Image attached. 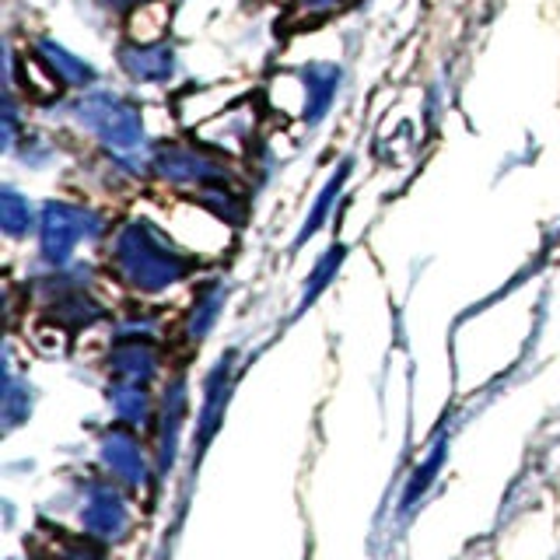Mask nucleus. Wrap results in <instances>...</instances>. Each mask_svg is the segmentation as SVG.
<instances>
[{"label": "nucleus", "mask_w": 560, "mask_h": 560, "mask_svg": "<svg viewBox=\"0 0 560 560\" xmlns=\"http://www.w3.org/2000/svg\"><path fill=\"white\" fill-rule=\"evenodd\" d=\"M109 256H113V270L127 280L133 291H144V294H158L172 284H179L192 270V262L175 249V245H168L154 228L140 221L119 228Z\"/></svg>", "instance_id": "1"}, {"label": "nucleus", "mask_w": 560, "mask_h": 560, "mask_svg": "<svg viewBox=\"0 0 560 560\" xmlns=\"http://www.w3.org/2000/svg\"><path fill=\"white\" fill-rule=\"evenodd\" d=\"M70 113L81 122L84 130H92L95 137L105 140V148L116 151H130L144 140V119L133 102L119 98L113 92H95L84 95L70 105Z\"/></svg>", "instance_id": "2"}, {"label": "nucleus", "mask_w": 560, "mask_h": 560, "mask_svg": "<svg viewBox=\"0 0 560 560\" xmlns=\"http://www.w3.org/2000/svg\"><path fill=\"white\" fill-rule=\"evenodd\" d=\"M98 232H102L98 214H92V210H84L78 203L52 200L43 210V256L52 267H60L84 238H95Z\"/></svg>", "instance_id": "3"}, {"label": "nucleus", "mask_w": 560, "mask_h": 560, "mask_svg": "<svg viewBox=\"0 0 560 560\" xmlns=\"http://www.w3.org/2000/svg\"><path fill=\"white\" fill-rule=\"evenodd\" d=\"M130 525V512L122 498L109 483H92L84 490V501H81V529L84 536L102 539V542H113L127 533Z\"/></svg>", "instance_id": "4"}, {"label": "nucleus", "mask_w": 560, "mask_h": 560, "mask_svg": "<svg viewBox=\"0 0 560 560\" xmlns=\"http://www.w3.org/2000/svg\"><path fill=\"white\" fill-rule=\"evenodd\" d=\"M151 165L172 186H207V183H221L224 179V165L221 162H214V158H207V154L192 151V148H183V144L162 148L151 158Z\"/></svg>", "instance_id": "5"}, {"label": "nucleus", "mask_w": 560, "mask_h": 560, "mask_svg": "<svg viewBox=\"0 0 560 560\" xmlns=\"http://www.w3.org/2000/svg\"><path fill=\"white\" fill-rule=\"evenodd\" d=\"M119 67L140 84H162L175 74V52L165 43H127L119 49Z\"/></svg>", "instance_id": "6"}, {"label": "nucleus", "mask_w": 560, "mask_h": 560, "mask_svg": "<svg viewBox=\"0 0 560 560\" xmlns=\"http://www.w3.org/2000/svg\"><path fill=\"white\" fill-rule=\"evenodd\" d=\"M102 466L113 472L119 483L127 487H140L148 480V463H144V452H140L137 438L130 431H109L102 438Z\"/></svg>", "instance_id": "7"}, {"label": "nucleus", "mask_w": 560, "mask_h": 560, "mask_svg": "<svg viewBox=\"0 0 560 560\" xmlns=\"http://www.w3.org/2000/svg\"><path fill=\"white\" fill-rule=\"evenodd\" d=\"M109 372H113L119 382H137V385H144V382L158 372V354H154V347H151L148 340H140V337L122 340V343L113 350V358H109Z\"/></svg>", "instance_id": "8"}, {"label": "nucleus", "mask_w": 560, "mask_h": 560, "mask_svg": "<svg viewBox=\"0 0 560 560\" xmlns=\"http://www.w3.org/2000/svg\"><path fill=\"white\" fill-rule=\"evenodd\" d=\"M302 81H305V119L315 122L326 109L332 95H337V84H340V67L332 63H312L302 70Z\"/></svg>", "instance_id": "9"}, {"label": "nucleus", "mask_w": 560, "mask_h": 560, "mask_svg": "<svg viewBox=\"0 0 560 560\" xmlns=\"http://www.w3.org/2000/svg\"><path fill=\"white\" fill-rule=\"evenodd\" d=\"M39 57H43V63L52 70V78H57L60 84L84 88V84H92V81H95V67H92V63H84V60H78L74 52H67V49L57 46V43L43 39V43H39Z\"/></svg>", "instance_id": "10"}, {"label": "nucleus", "mask_w": 560, "mask_h": 560, "mask_svg": "<svg viewBox=\"0 0 560 560\" xmlns=\"http://www.w3.org/2000/svg\"><path fill=\"white\" fill-rule=\"evenodd\" d=\"M35 224V210L28 203V197H22L14 186L0 189V228H4L8 238H25Z\"/></svg>", "instance_id": "11"}, {"label": "nucleus", "mask_w": 560, "mask_h": 560, "mask_svg": "<svg viewBox=\"0 0 560 560\" xmlns=\"http://www.w3.org/2000/svg\"><path fill=\"white\" fill-rule=\"evenodd\" d=\"M109 402H113V410L116 417L122 420V424H144V420L151 417V402H148V393H144V385H137V382H119L116 389L109 393Z\"/></svg>", "instance_id": "12"}, {"label": "nucleus", "mask_w": 560, "mask_h": 560, "mask_svg": "<svg viewBox=\"0 0 560 560\" xmlns=\"http://www.w3.org/2000/svg\"><path fill=\"white\" fill-rule=\"evenodd\" d=\"M197 203L207 210V214L214 218H228V221H242V203L232 189L224 183H207L200 192H197Z\"/></svg>", "instance_id": "13"}, {"label": "nucleus", "mask_w": 560, "mask_h": 560, "mask_svg": "<svg viewBox=\"0 0 560 560\" xmlns=\"http://www.w3.org/2000/svg\"><path fill=\"white\" fill-rule=\"evenodd\" d=\"M221 305H224V288L221 284H214V288H207L200 298H197V308H192V319H189V337H203V332L214 326V319H218V312H221Z\"/></svg>", "instance_id": "14"}, {"label": "nucleus", "mask_w": 560, "mask_h": 560, "mask_svg": "<svg viewBox=\"0 0 560 560\" xmlns=\"http://www.w3.org/2000/svg\"><path fill=\"white\" fill-rule=\"evenodd\" d=\"M28 389H22L11 375H8V389H4V420H8V428H14L18 420L28 417Z\"/></svg>", "instance_id": "15"}, {"label": "nucleus", "mask_w": 560, "mask_h": 560, "mask_svg": "<svg viewBox=\"0 0 560 560\" xmlns=\"http://www.w3.org/2000/svg\"><path fill=\"white\" fill-rule=\"evenodd\" d=\"M340 183H343V172L337 175V179H332L329 183V189L323 192V197H319V203H315V210H312V218L305 221V228H302V235H298V242H305L312 232H315V228H319L329 214H326V210H329V203H332V197H337V192H340Z\"/></svg>", "instance_id": "16"}, {"label": "nucleus", "mask_w": 560, "mask_h": 560, "mask_svg": "<svg viewBox=\"0 0 560 560\" xmlns=\"http://www.w3.org/2000/svg\"><path fill=\"white\" fill-rule=\"evenodd\" d=\"M49 557L52 560H102L92 547H84V542H74V539H57L49 547Z\"/></svg>", "instance_id": "17"}, {"label": "nucleus", "mask_w": 560, "mask_h": 560, "mask_svg": "<svg viewBox=\"0 0 560 560\" xmlns=\"http://www.w3.org/2000/svg\"><path fill=\"white\" fill-rule=\"evenodd\" d=\"M337 262H340V249H329L326 253V259L315 267V273H312V284L305 288V302H312V294L319 291V288H326V280L332 277V270H337Z\"/></svg>", "instance_id": "18"}, {"label": "nucleus", "mask_w": 560, "mask_h": 560, "mask_svg": "<svg viewBox=\"0 0 560 560\" xmlns=\"http://www.w3.org/2000/svg\"><path fill=\"white\" fill-rule=\"evenodd\" d=\"M337 4H340V0H298V8H302L305 14H326Z\"/></svg>", "instance_id": "19"}, {"label": "nucleus", "mask_w": 560, "mask_h": 560, "mask_svg": "<svg viewBox=\"0 0 560 560\" xmlns=\"http://www.w3.org/2000/svg\"><path fill=\"white\" fill-rule=\"evenodd\" d=\"M109 8H116V11H127V8H140L144 0H105Z\"/></svg>", "instance_id": "20"}]
</instances>
